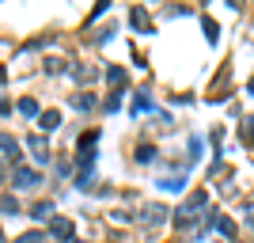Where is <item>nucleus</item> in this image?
<instances>
[{
	"mask_svg": "<svg viewBox=\"0 0 254 243\" xmlns=\"http://www.w3.org/2000/svg\"><path fill=\"white\" fill-rule=\"evenodd\" d=\"M0 148H4V152H15V156H19V145H15V141H11L8 133H0Z\"/></svg>",
	"mask_w": 254,
	"mask_h": 243,
	"instance_id": "obj_5",
	"label": "nucleus"
},
{
	"mask_svg": "<svg viewBox=\"0 0 254 243\" xmlns=\"http://www.w3.org/2000/svg\"><path fill=\"white\" fill-rule=\"evenodd\" d=\"M50 213H53L50 205H34V217H38V221H46V217H50Z\"/></svg>",
	"mask_w": 254,
	"mask_h": 243,
	"instance_id": "obj_11",
	"label": "nucleus"
},
{
	"mask_svg": "<svg viewBox=\"0 0 254 243\" xmlns=\"http://www.w3.org/2000/svg\"><path fill=\"white\" fill-rule=\"evenodd\" d=\"M152 156H156V152H152V148H148V145H144V148H140V152H137V160H140V163H148V160H152Z\"/></svg>",
	"mask_w": 254,
	"mask_h": 243,
	"instance_id": "obj_10",
	"label": "nucleus"
},
{
	"mask_svg": "<svg viewBox=\"0 0 254 243\" xmlns=\"http://www.w3.org/2000/svg\"><path fill=\"white\" fill-rule=\"evenodd\" d=\"M50 232L57 236V240H68V236H72V221H64V217H53V221H50Z\"/></svg>",
	"mask_w": 254,
	"mask_h": 243,
	"instance_id": "obj_1",
	"label": "nucleus"
},
{
	"mask_svg": "<svg viewBox=\"0 0 254 243\" xmlns=\"http://www.w3.org/2000/svg\"><path fill=\"white\" fill-rule=\"evenodd\" d=\"M27 145H31V152H34V160H38V163H46V160H50V148H46L42 137H31Z\"/></svg>",
	"mask_w": 254,
	"mask_h": 243,
	"instance_id": "obj_2",
	"label": "nucleus"
},
{
	"mask_svg": "<svg viewBox=\"0 0 254 243\" xmlns=\"http://www.w3.org/2000/svg\"><path fill=\"white\" fill-rule=\"evenodd\" d=\"M15 182H19V186H34V182H38V175H34V171H27V167H15Z\"/></svg>",
	"mask_w": 254,
	"mask_h": 243,
	"instance_id": "obj_3",
	"label": "nucleus"
},
{
	"mask_svg": "<svg viewBox=\"0 0 254 243\" xmlns=\"http://www.w3.org/2000/svg\"><path fill=\"white\" fill-rule=\"evenodd\" d=\"M57 122H61V114H57V110H50V114H42V129H57Z\"/></svg>",
	"mask_w": 254,
	"mask_h": 243,
	"instance_id": "obj_4",
	"label": "nucleus"
},
{
	"mask_svg": "<svg viewBox=\"0 0 254 243\" xmlns=\"http://www.w3.org/2000/svg\"><path fill=\"white\" fill-rule=\"evenodd\" d=\"M72 106H76V110H91L95 99H91V95H80V99H72Z\"/></svg>",
	"mask_w": 254,
	"mask_h": 243,
	"instance_id": "obj_6",
	"label": "nucleus"
},
{
	"mask_svg": "<svg viewBox=\"0 0 254 243\" xmlns=\"http://www.w3.org/2000/svg\"><path fill=\"white\" fill-rule=\"evenodd\" d=\"M19 110H23V114H38V103H34V99H23Z\"/></svg>",
	"mask_w": 254,
	"mask_h": 243,
	"instance_id": "obj_8",
	"label": "nucleus"
},
{
	"mask_svg": "<svg viewBox=\"0 0 254 243\" xmlns=\"http://www.w3.org/2000/svg\"><path fill=\"white\" fill-rule=\"evenodd\" d=\"M19 205H15V198H0V213H15Z\"/></svg>",
	"mask_w": 254,
	"mask_h": 243,
	"instance_id": "obj_9",
	"label": "nucleus"
},
{
	"mask_svg": "<svg viewBox=\"0 0 254 243\" xmlns=\"http://www.w3.org/2000/svg\"><path fill=\"white\" fill-rule=\"evenodd\" d=\"M4 80H8V73H4V69H0V84H4Z\"/></svg>",
	"mask_w": 254,
	"mask_h": 243,
	"instance_id": "obj_12",
	"label": "nucleus"
},
{
	"mask_svg": "<svg viewBox=\"0 0 254 243\" xmlns=\"http://www.w3.org/2000/svg\"><path fill=\"white\" fill-rule=\"evenodd\" d=\"M15 243H46V236L42 232H27V236H19Z\"/></svg>",
	"mask_w": 254,
	"mask_h": 243,
	"instance_id": "obj_7",
	"label": "nucleus"
}]
</instances>
